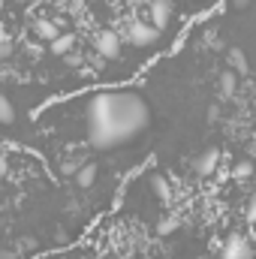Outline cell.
I'll use <instances>...</instances> for the list:
<instances>
[{"label": "cell", "instance_id": "1", "mask_svg": "<svg viewBox=\"0 0 256 259\" xmlns=\"http://www.w3.org/2000/svg\"><path fill=\"white\" fill-rule=\"evenodd\" d=\"M151 124V109L148 103L127 88H112L100 91L88 103V145L94 151H112L133 142L142 130Z\"/></svg>", "mask_w": 256, "mask_h": 259}, {"label": "cell", "instance_id": "2", "mask_svg": "<svg viewBox=\"0 0 256 259\" xmlns=\"http://www.w3.org/2000/svg\"><path fill=\"white\" fill-rule=\"evenodd\" d=\"M160 39V30L148 21H130L127 24V42L136 46V49H148Z\"/></svg>", "mask_w": 256, "mask_h": 259}, {"label": "cell", "instance_id": "3", "mask_svg": "<svg viewBox=\"0 0 256 259\" xmlns=\"http://www.w3.org/2000/svg\"><path fill=\"white\" fill-rule=\"evenodd\" d=\"M94 46H97V55L106 58V61H118L121 58V33H115V30H100Z\"/></svg>", "mask_w": 256, "mask_h": 259}, {"label": "cell", "instance_id": "4", "mask_svg": "<svg viewBox=\"0 0 256 259\" xmlns=\"http://www.w3.org/2000/svg\"><path fill=\"white\" fill-rule=\"evenodd\" d=\"M220 259H253V247H250V241L244 235L235 232V235L226 238V244L220 250Z\"/></svg>", "mask_w": 256, "mask_h": 259}, {"label": "cell", "instance_id": "5", "mask_svg": "<svg viewBox=\"0 0 256 259\" xmlns=\"http://www.w3.org/2000/svg\"><path fill=\"white\" fill-rule=\"evenodd\" d=\"M217 163H220V151H217V148H208V151H202V154L193 160V172L205 178V175H211V172L217 169Z\"/></svg>", "mask_w": 256, "mask_h": 259}, {"label": "cell", "instance_id": "6", "mask_svg": "<svg viewBox=\"0 0 256 259\" xmlns=\"http://www.w3.org/2000/svg\"><path fill=\"white\" fill-rule=\"evenodd\" d=\"M172 18V0H151V24L163 30Z\"/></svg>", "mask_w": 256, "mask_h": 259}, {"label": "cell", "instance_id": "7", "mask_svg": "<svg viewBox=\"0 0 256 259\" xmlns=\"http://www.w3.org/2000/svg\"><path fill=\"white\" fill-rule=\"evenodd\" d=\"M33 33H36V39L52 42L55 36H61V27H58V21H52V18H36V21H33Z\"/></svg>", "mask_w": 256, "mask_h": 259}, {"label": "cell", "instance_id": "8", "mask_svg": "<svg viewBox=\"0 0 256 259\" xmlns=\"http://www.w3.org/2000/svg\"><path fill=\"white\" fill-rule=\"evenodd\" d=\"M72 178H75V184H78L81 190L94 187V181H97V163H84V166H81V169H78Z\"/></svg>", "mask_w": 256, "mask_h": 259}, {"label": "cell", "instance_id": "9", "mask_svg": "<svg viewBox=\"0 0 256 259\" xmlns=\"http://www.w3.org/2000/svg\"><path fill=\"white\" fill-rule=\"evenodd\" d=\"M72 46H75V36H72V33H61V36H55V39L49 42V52L61 58V55H69V52H72Z\"/></svg>", "mask_w": 256, "mask_h": 259}, {"label": "cell", "instance_id": "10", "mask_svg": "<svg viewBox=\"0 0 256 259\" xmlns=\"http://www.w3.org/2000/svg\"><path fill=\"white\" fill-rule=\"evenodd\" d=\"M217 88H220V94H223V97H232V94H235V88H238V72H235V69L223 72V75H220V81H217Z\"/></svg>", "mask_w": 256, "mask_h": 259}, {"label": "cell", "instance_id": "11", "mask_svg": "<svg viewBox=\"0 0 256 259\" xmlns=\"http://www.w3.org/2000/svg\"><path fill=\"white\" fill-rule=\"evenodd\" d=\"M12 118H15L12 100L9 97H0V124H12Z\"/></svg>", "mask_w": 256, "mask_h": 259}, {"label": "cell", "instance_id": "12", "mask_svg": "<svg viewBox=\"0 0 256 259\" xmlns=\"http://www.w3.org/2000/svg\"><path fill=\"white\" fill-rule=\"evenodd\" d=\"M6 58H12V36L6 30H0V61H6Z\"/></svg>", "mask_w": 256, "mask_h": 259}, {"label": "cell", "instance_id": "13", "mask_svg": "<svg viewBox=\"0 0 256 259\" xmlns=\"http://www.w3.org/2000/svg\"><path fill=\"white\" fill-rule=\"evenodd\" d=\"M229 64L235 66V69H241V72L247 69V58L241 55V49H229Z\"/></svg>", "mask_w": 256, "mask_h": 259}, {"label": "cell", "instance_id": "14", "mask_svg": "<svg viewBox=\"0 0 256 259\" xmlns=\"http://www.w3.org/2000/svg\"><path fill=\"white\" fill-rule=\"evenodd\" d=\"M154 190H157V196H160L163 202H169V199H172V190H169V184H166V178H160V175L154 178Z\"/></svg>", "mask_w": 256, "mask_h": 259}, {"label": "cell", "instance_id": "15", "mask_svg": "<svg viewBox=\"0 0 256 259\" xmlns=\"http://www.w3.org/2000/svg\"><path fill=\"white\" fill-rule=\"evenodd\" d=\"M81 166H84V160H81V157H69V160H64V166H61V169H64V175H75Z\"/></svg>", "mask_w": 256, "mask_h": 259}, {"label": "cell", "instance_id": "16", "mask_svg": "<svg viewBox=\"0 0 256 259\" xmlns=\"http://www.w3.org/2000/svg\"><path fill=\"white\" fill-rule=\"evenodd\" d=\"M175 229H178V217H163L160 226H157L160 235H169V232H175Z\"/></svg>", "mask_w": 256, "mask_h": 259}, {"label": "cell", "instance_id": "17", "mask_svg": "<svg viewBox=\"0 0 256 259\" xmlns=\"http://www.w3.org/2000/svg\"><path fill=\"white\" fill-rule=\"evenodd\" d=\"M232 175H235V178H250V175H253V163H247V160H244V163H238Z\"/></svg>", "mask_w": 256, "mask_h": 259}, {"label": "cell", "instance_id": "18", "mask_svg": "<svg viewBox=\"0 0 256 259\" xmlns=\"http://www.w3.org/2000/svg\"><path fill=\"white\" fill-rule=\"evenodd\" d=\"M247 220H250V223H256V193L250 196V202H247Z\"/></svg>", "mask_w": 256, "mask_h": 259}, {"label": "cell", "instance_id": "19", "mask_svg": "<svg viewBox=\"0 0 256 259\" xmlns=\"http://www.w3.org/2000/svg\"><path fill=\"white\" fill-rule=\"evenodd\" d=\"M6 172H9V160H6V154L0 151V178H3Z\"/></svg>", "mask_w": 256, "mask_h": 259}, {"label": "cell", "instance_id": "20", "mask_svg": "<svg viewBox=\"0 0 256 259\" xmlns=\"http://www.w3.org/2000/svg\"><path fill=\"white\" fill-rule=\"evenodd\" d=\"M232 6H238V9H244V6H250V0H229Z\"/></svg>", "mask_w": 256, "mask_h": 259}, {"label": "cell", "instance_id": "21", "mask_svg": "<svg viewBox=\"0 0 256 259\" xmlns=\"http://www.w3.org/2000/svg\"><path fill=\"white\" fill-rule=\"evenodd\" d=\"M142 259H151V256H142Z\"/></svg>", "mask_w": 256, "mask_h": 259}]
</instances>
